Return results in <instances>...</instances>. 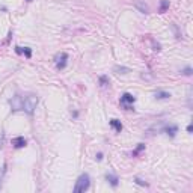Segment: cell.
<instances>
[{
  "instance_id": "cell-1",
  "label": "cell",
  "mask_w": 193,
  "mask_h": 193,
  "mask_svg": "<svg viewBox=\"0 0 193 193\" xmlns=\"http://www.w3.org/2000/svg\"><path fill=\"white\" fill-rule=\"evenodd\" d=\"M36 106H38V97L33 95V94H30V95H27V97L23 98V109L21 110H24L27 115H33Z\"/></svg>"
},
{
  "instance_id": "cell-14",
  "label": "cell",
  "mask_w": 193,
  "mask_h": 193,
  "mask_svg": "<svg viewBox=\"0 0 193 193\" xmlns=\"http://www.w3.org/2000/svg\"><path fill=\"white\" fill-rule=\"evenodd\" d=\"M115 71H119L121 74H127V73H130V68H125V67H115Z\"/></svg>"
},
{
  "instance_id": "cell-18",
  "label": "cell",
  "mask_w": 193,
  "mask_h": 193,
  "mask_svg": "<svg viewBox=\"0 0 193 193\" xmlns=\"http://www.w3.org/2000/svg\"><path fill=\"white\" fill-rule=\"evenodd\" d=\"M181 73H183L184 76H192V68H190V67H187V68H184Z\"/></svg>"
},
{
  "instance_id": "cell-12",
  "label": "cell",
  "mask_w": 193,
  "mask_h": 193,
  "mask_svg": "<svg viewBox=\"0 0 193 193\" xmlns=\"http://www.w3.org/2000/svg\"><path fill=\"white\" fill-rule=\"evenodd\" d=\"M169 9V0H161L160 2V8H158V12H166Z\"/></svg>"
},
{
  "instance_id": "cell-16",
  "label": "cell",
  "mask_w": 193,
  "mask_h": 193,
  "mask_svg": "<svg viewBox=\"0 0 193 193\" xmlns=\"http://www.w3.org/2000/svg\"><path fill=\"white\" fill-rule=\"evenodd\" d=\"M5 172H6V166H3L0 169V187H2V181H3V177H5Z\"/></svg>"
},
{
  "instance_id": "cell-5",
  "label": "cell",
  "mask_w": 193,
  "mask_h": 193,
  "mask_svg": "<svg viewBox=\"0 0 193 193\" xmlns=\"http://www.w3.org/2000/svg\"><path fill=\"white\" fill-rule=\"evenodd\" d=\"M9 104L12 107V110H21L23 109V97L21 95H15L9 100Z\"/></svg>"
},
{
  "instance_id": "cell-13",
  "label": "cell",
  "mask_w": 193,
  "mask_h": 193,
  "mask_svg": "<svg viewBox=\"0 0 193 193\" xmlns=\"http://www.w3.org/2000/svg\"><path fill=\"white\" fill-rule=\"evenodd\" d=\"M100 84H101L103 88L109 86V84H110V80H109V77H107V76H101V77H100Z\"/></svg>"
},
{
  "instance_id": "cell-2",
  "label": "cell",
  "mask_w": 193,
  "mask_h": 193,
  "mask_svg": "<svg viewBox=\"0 0 193 193\" xmlns=\"http://www.w3.org/2000/svg\"><path fill=\"white\" fill-rule=\"evenodd\" d=\"M91 186V178L88 174H81L80 177L77 178L76 181V186H74V193H81V192H86Z\"/></svg>"
},
{
  "instance_id": "cell-4",
  "label": "cell",
  "mask_w": 193,
  "mask_h": 193,
  "mask_svg": "<svg viewBox=\"0 0 193 193\" xmlns=\"http://www.w3.org/2000/svg\"><path fill=\"white\" fill-rule=\"evenodd\" d=\"M67 62H68V53L62 51V53H57L54 56V64H56L57 70H64L67 67Z\"/></svg>"
},
{
  "instance_id": "cell-9",
  "label": "cell",
  "mask_w": 193,
  "mask_h": 193,
  "mask_svg": "<svg viewBox=\"0 0 193 193\" xmlns=\"http://www.w3.org/2000/svg\"><path fill=\"white\" fill-rule=\"evenodd\" d=\"M134 5H136V8H137L140 12H143V14H148V11H150V9H148V6H146L143 2H140V0H136V3H134Z\"/></svg>"
},
{
  "instance_id": "cell-11",
  "label": "cell",
  "mask_w": 193,
  "mask_h": 193,
  "mask_svg": "<svg viewBox=\"0 0 193 193\" xmlns=\"http://www.w3.org/2000/svg\"><path fill=\"white\" fill-rule=\"evenodd\" d=\"M110 127L115 128V131H118V133H121V130H122V124L118 119H110Z\"/></svg>"
},
{
  "instance_id": "cell-15",
  "label": "cell",
  "mask_w": 193,
  "mask_h": 193,
  "mask_svg": "<svg viewBox=\"0 0 193 193\" xmlns=\"http://www.w3.org/2000/svg\"><path fill=\"white\" fill-rule=\"evenodd\" d=\"M23 54H24L26 57H32V50H30L29 47H24V48H23Z\"/></svg>"
},
{
  "instance_id": "cell-19",
  "label": "cell",
  "mask_w": 193,
  "mask_h": 193,
  "mask_svg": "<svg viewBox=\"0 0 193 193\" xmlns=\"http://www.w3.org/2000/svg\"><path fill=\"white\" fill-rule=\"evenodd\" d=\"M134 181H136V183H137L139 186H148V184H146V183H145L143 180H140L139 177H136V178H134Z\"/></svg>"
},
{
  "instance_id": "cell-10",
  "label": "cell",
  "mask_w": 193,
  "mask_h": 193,
  "mask_svg": "<svg viewBox=\"0 0 193 193\" xmlns=\"http://www.w3.org/2000/svg\"><path fill=\"white\" fill-rule=\"evenodd\" d=\"M154 95L157 100H167V98H171V94L169 92H164V91H157Z\"/></svg>"
},
{
  "instance_id": "cell-22",
  "label": "cell",
  "mask_w": 193,
  "mask_h": 193,
  "mask_svg": "<svg viewBox=\"0 0 193 193\" xmlns=\"http://www.w3.org/2000/svg\"><path fill=\"white\" fill-rule=\"evenodd\" d=\"M192 130H193V127H192V124H190V125L187 127V131H189V133H192Z\"/></svg>"
},
{
  "instance_id": "cell-17",
  "label": "cell",
  "mask_w": 193,
  "mask_h": 193,
  "mask_svg": "<svg viewBox=\"0 0 193 193\" xmlns=\"http://www.w3.org/2000/svg\"><path fill=\"white\" fill-rule=\"evenodd\" d=\"M143 148H145V145H143V143H139V146L136 148V151L133 153V155H137L139 153H140V151H142V150H143Z\"/></svg>"
},
{
  "instance_id": "cell-21",
  "label": "cell",
  "mask_w": 193,
  "mask_h": 193,
  "mask_svg": "<svg viewBox=\"0 0 193 193\" xmlns=\"http://www.w3.org/2000/svg\"><path fill=\"white\" fill-rule=\"evenodd\" d=\"M97 160H103V154H101V153L97 154Z\"/></svg>"
},
{
  "instance_id": "cell-3",
  "label": "cell",
  "mask_w": 193,
  "mask_h": 193,
  "mask_svg": "<svg viewBox=\"0 0 193 193\" xmlns=\"http://www.w3.org/2000/svg\"><path fill=\"white\" fill-rule=\"evenodd\" d=\"M134 101H136V97L131 95L130 92H125V94H122V97H121V104L124 106L125 110H133V109H134V107H133Z\"/></svg>"
},
{
  "instance_id": "cell-7",
  "label": "cell",
  "mask_w": 193,
  "mask_h": 193,
  "mask_svg": "<svg viewBox=\"0 0 193 193\" xmlns=\"http://www.w3.org/2000/svg\"><path fill=\"white\" fill-rule=\"evenodd\" d=\"M163 131H164L167 136L174 137V136L178 133V127H177V125H167V127H164V128H163Z\"/></svg>"
},
{
  "instance_id": "cell-20",
  "label": "cell",
  "mask_w": 193,
  "mask_h": 193,
  "mask_svg": "<svg viewBox=\"0 0 193 193\" xmlns=\"http://www.w3.org/2000/svg\"><path fill=\"white\" fill-rule=\"evenodd\" d=\"M15 53L17 54H23V47H15Z\"/></svg>"
},
{
  "instance_id": "cell-6",
  "label": "cell",
  "mask_w": 193,
  "mask_h": 193,
  "mask_svg": "<svg viewBox=\"0 0 193 193\" xmlns=\"http://www.w3.org/2000/svg\"><path fill=\"white\" fill-rule=\"evenodd\" d=\"M26 143H27V142H26V139H24L23 136H18V137H14V139H12V145H14V148H17V150H18V148H24Z\"/></svg>"
},
{
  "instance_id": "cell-23",
  "label": "cell",
  "mask_w": 193,
  "mask_h": 193,
  "mask_svg": "<svg viewBox=\"0 0 193 193\" xmlns=\"http://www.w3.org/2000/svg\"><path fill=\"white\" fill-rule=\"evenodd\" d=\"M27 2H32V0H27Z\"/></svg>"
},
{
  "instance_id": "cell-8",
  "label": "cell",
  "mask_w": 193,
  "mask_h": 193,
  "mask_svg": "<svg viewBox=\"0 0 193 193\" xmlns=\"http://www.w3.org/2000/svg\"><path fill=\"white\" fill-rule=\"evenodd\" d=\"M106 180L109 181V184H110L112 187H116V186L119 184V178H118L116 175H113V174H107V175H106Z\"/></svg>"
}]
</instances>
